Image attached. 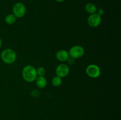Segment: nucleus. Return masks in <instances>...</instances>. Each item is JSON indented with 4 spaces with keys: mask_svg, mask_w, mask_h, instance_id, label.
Wrapping results in <instances>:
<instances>
[{
    "mask_svg": "<svg viewBox=\"0 0 121 120\" xmlns=\"http://www.w3.org/2000/svg\"><path fill=\"white\" fill-rule=\"evenodd\" d=\"M22 76L26 82H34L37 77L36 68L31 65L25 66L22 70Z\"/></svg>",
    "mask_w": 121,
    "mask_h": 120,
    "instance_id": "f257e3e1",
    "label": "nucleus"
},
{
    "mask_svg": "<svg viewBox=\"0 0 121 120\" xmlns=\"http://www.w3.org/2000/svg\"><path fill=\"white\" fill-rule=\"evenodd\" d=\"M17 54L15 51L11 48L4 49L1 54V58L2 61L7 64L14 63L17 60Z\"/></svg>",
    "mask_w": 121,
    "mask_h": 120,
    "instance_id": "f03ea898",
    "label": "nucleus"
},
{
    "mask_svg": "<svg viewBox=\"0 0 121 120\" xmlns=\"http://www.w3.org/2000/svg\"><path fill=\"white\" fill-rule=\"evenodd\" d=\"M13 12L17 18L23 17L26 13V6L22 2H16L13 7Z\"/></svg>",
    "mask_w": 121,
    "mask_h": 120,
    "instance_id": "7ed1b4c3",
    "label": "nucleus"
},
{
    "mask_svg": "<svg viewBox=\"0 0 121 120\" xmlns=\"http://www.w3.org/2000/svg\"><path fill=\"white\" fill-rule=\"evenodd\" d=\"M70 57L74 59L80 58L82 57L85 54V49L82 46L75 45L71 47L69 51Z\"/></svg>",
    "mask_w": 121,
    "mask_h": 120,
    "instance_id": "20e7f679",
    "label": "nucleus"
},
{
    "mask_svg": "<svg viewBox=\"0 0 121 120\" xmlns=\"http://www.w3.org/2000/svg\"><path fill=\"white\" fill-rule=\"evenodd\" d=\"M86 73L89 77L97 78L100 75V69L95 64H91L87 67Z\"/></svg>",
    "mask_w": 121,
    "mask_h": 120,
    "instance_id": "39448f33",
    "label": "nucleus"
},
{
    "mask_svg": "<svg viewBox=\"0 0 121 120\" xmlns=\"http://www.w3.org/2000/svg\"><path fill=\"white\" fill-rule=\"evenodd\" d=\"M102 22V17L97 13L91 14L87 18V24L89 25L93 28L98 27Z\"/></svg>",
    "mask_w": 121,
    "mask_h": 120,
    "instance_id": "423d86ee",
    "label": "nucleus"
},
{
    "mask_svg": "<svg viewBox=\"0 0 121 120\" xmlns=\"http://www.w3.org/2000/svg\"><path fill=\"white\" fill-rule=\"evenodd\" d=\"M70 72V68L67 65L65 64H61L57 67L56 69V74L57 76L60 78L67 76Z\"/></svg>",
    "mask_w": 121,
    "mask_h": 120,
    "instance_id": "0eeeda50",
    "label": "nucleus"
},
{
    "mask_svg": "<svg viewBox=\"0 0 121 120\" xmlns=\"http://www.w3.org/2000/svg\"><path fill=\"white\" fill-rule=\"evenodd\" d=\"M56 57L57 60L61 62H65L67 61L69 58L70 57L69 52L65 49H60L57 51L56 54Z\"/></svg>",
    "mask_w": 121,
    "mask_h": 120,
    "instance_id": "6e6552de",
    "label": "nucleus"
},
{
    "mask_svg": "<svg viewBox=\"0 0 121 120\" xmlns=\"http://www.w3.org/2000/svg\"><path fill=\"white\" fill-rule=\"evenodd\" d=\"M35 85L39 88H44L46 87L47 84V80L44 76H39L35 80Z\"/></svg>",
    "mask_w": 121,
    "mask_h": 120,
    "instance_id": "1a4fd4ad",
    "label": "nucleus"
},
{
    "mask_svg": "<svg viewBox=\"0 0 121 120\" xmlns=\"http://www.w3.org/2000/svg\"><path fill=\"white\" fill-rule=\"evenodd\" d=\"M85 11H86V12L91 14H95L96 13L97 10H98V8H97L96 6L93 3H88L85 5Z\"/></svg>",
    "mask_w": 121,
    "mask_h": 120,
    "instance_id": "9d476101",
    "label": "nucleus"
},
{
    "mask_svg": "<svg viewBox=\"0 0 121 120\" xmlns=\"http://www.w3.org/2000/svg\"><path fill=\"white\" fill-rule=\"evenodd\" d=\"M17 18L13 14H9L5 16V21L8 25H13L16 22Z\"/></svg>",
    "mask_w": 121,
    "mask_h": 120,
    "instance_id": "9b49d317",
    "label": "nucleus"
},
{
    "mask_svg": "<svg viewBox=\"0 0 121 120\" xmlns=\"http://www.w3.org/2000/svg\"><path fill=\"white\" fill-rule=\"evenodd\" d=\"M52 83L54 87H59V86L61 85V84H62V79H61V78L56 75L53 78Z\"/></svg>",
    "mask_w": 121,
    "mask_h": 120,
    "instance_id": "f8f14e48",
    "label": "nucleus"
},
{
    "mask_svg": "<svg viewBox=\"0 0 121 120\" xmlns=\"http://www.w3.org/2000/svg\"><path fill=\"white\" fill-rule=\"evenodd\" d=\"M37 74V76H44L46 75V69L43 67H40L36 69Z\"/></svg>",
    "mask_w": 121,
    "mask_h": 120,
    "instance_id": "ddd939ff",
    "label": "nucleus"
},
{
    "mask_svg": "<svg viewBox=\"0 0 121 120\" xmlns=\"http://www.w3.org/2000/svg\"><path fill=\"white\" fill-rule=\"evenodd\" d=\"M32 96H34V97H37L39 95V91L37 89H34V90L32 91V92H31Z\"/></svg>",
    "mask_w": 121,
    "mask_h": 120,
    "instance_id": "4468645a",
    "label": "nucleus"
},
{
    "mask_svg": "<svg viewBox=\"0 0 121 120\" xmlns=\"http://www.w3.org/2000/svg\"><path fill=\"white\" fill-rule=\"evenodd\" d=\"M67 62H68V64L69 65H73L74 64V62H75V59L73 58L72 57H69L68 58V60H67Z\"/></svg>",
    "mask_w": 121,
    "mask_h": 120,
    "instance_id": "2eb2a0df",
    "label": "nucleus"
},
{
    "mask_svg": "<svg viewBox=\"0 0 121 120\" xmlns=\"http://www.w3.org/2000/svg\"><path fill=\"white\" fill-rule=\"evenodd\" d=\"M96 13L98 15H100V16H102V15H103L104 14V10L102 8H99V9H98L97 10Z\"/></svg>",
    "mask_w": 121,
    "mask_h": 120,
    "instance_id": "dca6fc26",
    "label": "nucleus"
},
{
    "mask_svg": "<svg viewBox=\"0 0 121 120\" xmlns=\"http://www.w3.org/2000/svg\"><path fill=\"white\" fill-rule=\"evenodd\" d=\"M56 1L58 2H64L65 0H56Z\"/></svg>",
    "mask_w": 121,
    "mask_h": 120,
    "instance_id": "f3484780",
    "label": "nucleus"
},
{
    "mask_svg": "<svg viewBox=\"0 0 121 120\" xmlns=\"http://www.w3.org/2000/svg\"><path fill=\"white\" fill-rule=\"evenodd\" d=\"M1 46H2V40H1V38H0V49L1 48Z\"/></svg>",
    "mask_w": 121,
    "mask_h": 120,
    "instance_id": "a211bd4d",
    "label": "nucleus"
}]
</instances>
